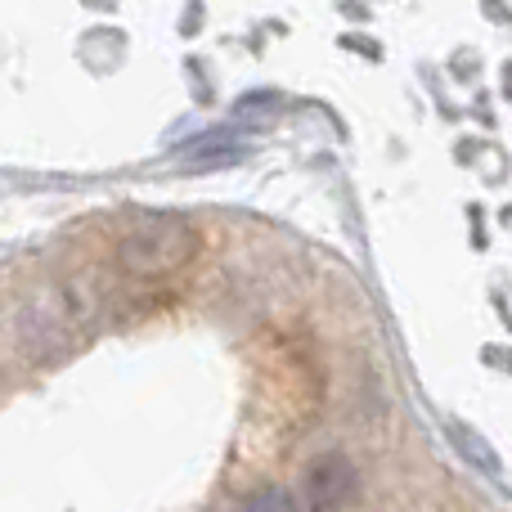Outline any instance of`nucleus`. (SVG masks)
<instances>
[{"instance_id":"f257e3e1","label":"nucleus","mask_w":512,"mask_h":512,"mask_svg":"<svg viewBox=\"0 0 512 512\" xmlns=\"http://www.w3.org/2000/svg\"><path fill=\"white\" fill-rule=\"evenodd\" d=\"M198 252V230L185 221H158L135 230L131 239L117 248V265L135 279H162V274H176L194 261Z\"/></svg>"},{"instance_id":"f03ea898","label":"nucleus","mask_w":512,"mask_h":512,"mask_svg":"<svg viewBox=\"0 0 512 512\" xmlns=\"http://www.w3.org/2000/svg\"><path fill=\"white\" fill-rule=\"evenodd\" d=\"M360 495V472L342 450H324L319 459L306 463L301 472V512H346Z\"/></svg>"},{"instance_id":"7ed1b4c3","label":"nucleus","mask_w":512,"mask_h":512,"mask_svg":"<svg viewBox=\"0 0 512 512\" xmlns=\"http://www.w3.org/2000/svg\"><path fill=\"white\" fill-rule=\"evenodd\" d=\"M239 512H301V508L283 486H261V490H252V495L243 499Z\"/></svg>"}]
</instances>
